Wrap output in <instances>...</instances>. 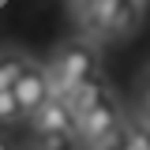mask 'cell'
<instances>
[{"label": "cell", "instance_id": "obj_7", "mask_svg": "<svg viewBox=\"0 0 150 150\" xmlns=\"http://www.w3.org/2000/svg\"><path fill=\"white\" fill-rule=\"evenodd\" d=\"M75 131H41L38 135V146L41 150H75Z\"/></svg>", "mask_w": 150, "mask_h": 150}, {"label": "cell", "instance_id": "obj_1", "mask_svg": "<svg viewBox=\"0 0 150 150\" xmlns=\"http://www.w3.org/2000/svg\"><path fill=\"white\" fill-rule=\"evenodd\" d=\"M75 135L86 143V150H94V146L120 150L124 146V116H120V109H116V101L101 94L90 109H83L79 116H75Z\"/></svg>", "mask_w": 150, "mask_h": 150}, {"label": "cell", "instance_id": "obj_4", "mask_svg": "<svg viewBox=\"0 0 150 150\" xmlns=\"http://www.w3.org/2000/svg\"><path fill=\"white\" fill-rule=\"evenodd\" d=\"M11 94H15L23 116H30V112L49 98V71L38 68V64H23L19 75H15V83H11Z\"/></svg>", "mask_w": 150, "mask_h": 150}, {"label": "cell", "instance_id": "obj_11", "mask_svg": "<svg viewBox=\"0 0 150 150\" xmlns=\"http://www.w3.org/2000/svg\"><path fill=\"white\" fill-rule=\"evenodd\" d=\"M0 150H11V146H8V143H4V139H0Z\"/></svg>", "mask_w": 150, "mask_h": 150}, {"label": "cell", "instance_id": "obj_10", "mask_svg": "<svg viewBox=\"0 0 150 150\" xmlns=\"http://www.w3.org/2000/svg\"><path fill=\"white\" fill-rule=\"evenodd\" d=\"M139 109L150 116V75L143 79V86H139Z\"/></svg>", "mask_w": 150, "mask_h": 150}, {"label": "cell", "instance_id": "obj_2", "mask_svg": "<svg viewBox=\"0 0 150 150\" xmlns=\"http://www.w3.org/2000/svg\"><path fill=\"white\" fill-rule=\"evenodd\" d=\"M139 15L135 0H79V19L94 38H116L131 30V23Z\"/></svg>", "mask_w": 150, "mask_h": 150}, {"label": "cell", "instance_id": "obj_8", "mask_svg": "<svg viewBox=\"0 0 150 150\" xmlns=\"http://www.w3.org/2000/svg\"><path fill=\"white\" fill-rule=\"evenodd\" d=\"M23 116V109H19L15 94L11 90H0V124H11V120H19Z\"/></svg>", "mask_w": 150, "mask_h": 150}, {"label": "cell", "instance_id": "obj_9", "mask_svg": "<svg viewBox=\"0 0 150 150\" xmlns=\"http://www.w3.org/2000/svg\"><path fill=\"white\" fill-rule=\"evenodd\" d=\"M19 68H23V60H15V56H0V90H11Z\"/></svg>", "mask_w": 150, "mask_h": 150}, {"label": "cell", "instance_id": "obj_3", "mask_svg": "<svg viewBox=\"0 0 150 150\" xmlns=\"http://www.w3.org/2000/svg\"><path fill=\"white\" fill-rule=\"evenodd\" d=\"M56 83H64L68 90H71L75 83H86L98 75V53H94L90 41H68V45H60L53 56V68H49Z\"/></svg>", "mask_w": 150, "mask_h": 150}, {"label": "cell", "instance_id": "obj_5", "mask_svg": "<svg viewBox=\"0 0 150 150\" xmlns=\"http://www.w3.org/2000/svg\"><path fill=\"white\" fill-rule=\"evenodd\" d=\"M30 124L34 131H75V112L68 109V101H60V98H45L34 112H30Z\"/></svg>", "mask_w": 150, "mask_h": 150}, {"label": "cell", "instance_id": "obj_6", "mask_svg": "<svg viewBox=\"0 0 150 150\" xmlns=\"http://www.w3.org/2000/svg\"><path fill=\"white\" fill-rule=\"evenodd\" d=\"M120 150H150V128L135 124V120H124V146Z\"/></svg>", "mask_w": 150, "mask_h": 150}, {"label": "cell", "instance_id": "obj_12", "mask_svg": "<svg viewBox=\"0 0 150 150\" xmlns=\"http://www.w3.org/2000/svg\"><path fill=\"white\" fill-rule=\"evenodd\" d=\"M94 150H112V146H94Z\"/></svg>", "mask_w": 150, "mask_h": 150}]
</instances>
